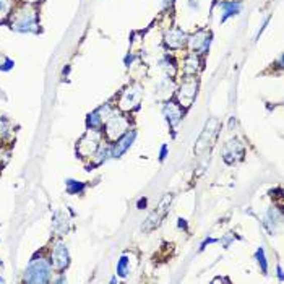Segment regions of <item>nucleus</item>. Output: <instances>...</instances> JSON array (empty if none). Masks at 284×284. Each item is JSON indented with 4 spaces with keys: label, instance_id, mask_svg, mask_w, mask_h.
<instances>
[{
    "label": "nucleus",
    "instance_id": "obj_1",
    "mask_svg": "<svg viewBox=\"0 0 284 284\" xmlns=\"http://www.w3.org/2000/svg\"><path fill=\"white\" fill-rule=\"evenodd\" d=\"M218 132H220V120L218 119H209L206 122L205 128L198 138V141L195 145V153L196 155H203V153L209 151V148L213 147V143L216 141Z\"/></svg>",
    "mask_w": 284,
    "mask_h": 284
},
{
    "label": "nucleus",
    "instance_id": "obj_2",
    "mask_svg": "<svg viewBox=\"0 0 284 284\" xmlns=\"http://www.w3.org/2000/svg\"><path fill=\"white\" fill-rule=\"evenodd\" d=\"M50 269L52 268H50V265L46 260L36 258L31 261L30 266H28L25 279L28 282H47L50 276Z\"/></svg>",
    "mask_w": 284,
    "mask_h": 284
},
{
    "label": "nucleus",
    "instance_id": "obj_3",
    "mask_svg": "<svg viewBox=\"0 0 284 284\" xmlns=\"http://www.w3.org/2000/svg\"><path fill=\"white\" fill-rule=\"evenodd\" d=\"M127 128H128V120L123 115L112 114L106 120V133L111 140H120L127 133Z\"/></svg>",
    "mask_w": 284,
    "mask_h": 284
},
{
    "label": "nucleus",
    "instance_id": "obj_4",
    "mask_svg": "<svg viewBox=\"0 0 284 284\" xmlns=\"http://www.w3.org/2000/svg\"><path fill=\"white\" fill-rule=\"evenodd\" d=\"M171 201H172V195H166L164 198L159 201L158 208L148 216L147 223H145V226H143L145 231H151V229H155V228H158L159 224H161V221L164 220V216L167 215V211H169Z\"/></svg>",
    "mask_w": 284,
    "mask_h": 284
},
{
    "label": "nucleus",
    "instance_id": "obj_5",
    "mask_svg": "<svg viewBox=\"0 0 284 284\" xmlns=\"http://www.w3.org/2000/svg\"><path fill=\"white\" fill-rule=\"evenodd\" d=\"M141 94H143V90L140 85L130 86V88H127L122 93L120 101H119V107L123 109V111H132V109H135L138 104H140Z\"/></svg>",
    "mask_w": 284,
    "mask_h": 284
},
{
    "label": "nucleus",
    "instance_id": "obj_6",
    "mask_svg": "<svg viewBox=\"0 0 284 284\" xmlns=\"http://www.w3.org/2000/svg\"><path fill=\"white\" fill-rule=\"evenodd\" d=\"M177 94H179V103H180L179 106L180 107H188L193 103V99L196 96V82L193 78L185 80V82L180 85Z\"/></svg>",
    "mask_w": 284,
    "mask_h": 284
},
{
    "label": "nucleus",
    "instance_id": "obj_7",
    "mask_svg": "<svg viewBox=\"0 0 284 284\" xmlns=\"http://www.w3.org/2000/svg\"><path fill=\"white\" fill-rule=\"evenodd\" d=\"M98 147H99V133L96 130H90V132L80 140L78 151L82 153L83 156H91L96 153Z\"/></svg>",
    "mask_w": 284,
    "mask_h": 284
},
{
    "label": "nucleus",
    "instance_id": "obj_8",
    "mask_svg": "<svg viewBox=\"0 0 284 284\" xmlns=\"http://www.w3.org/2000/svg\"><path fill=\"white\" fill-rule=\"evenodd\" d=\"M242 156H244V147L239 140H231L226 143V147L223 148V158L228 164L236 163L237 159H240Z\"/></svg>",
    "mask_w": 284,
    "mask_h": 284
},
{
    "label": "nucleus",
    "instance_id": "obj_9",
    "mask_svg": "<svg viewBox=\"0 0 284 284\" xmlns=\"http://www.w3.org/2000/svg\"><path fill=\"white\" fill-rule=\"evenodd\" d=\"M34 25H36L34 12L30 9H25L18 13L15 23H13V28H15V30H20V31H26V30H31Z\"/></svg>",
    "mask_w": 284,
    "mask_h": 284
},
{
    "label": "nucleus",
    "instance_id": "obj_10",
    "mask_svg": "<svg viewBox=\"0 0 284 284\" xmlns=\"http://www.w3.org/2000/svg\"><path fill=\"white\" fill-rule=\"evenodd\" d=\"M52 265L57 269H63L68 265V252H67V247H65L62 242L57 244L52 252Z\"/></svg>",
    "mask_w": 284,
    "mask_h": 284
},
{
    "label": "nucleus",
    "instance_id": "obj_11",
    "mask_svg": "<svg viewBox=\"0 0 284 284\" xmlns=\"http://www.w3.org/2000/svg\"><path fill=\"white\" fill-rule=\"evenodd\" d=\"M187 41V36L185 33H182L180 30H172L166 34V44L172 47V49H179L185 44Z\"/></svg>",
    "mask_w": 284,
    "mask_h": 284
},
{
    "label": "nucleus",
    "instance_id": "obj_12",
    "mask_svg": "<svg viewBox=\"0 0 284 284\" xmlns=\"http://www.w3.org/2000/svg\"><path fill=\"white\" fill-rule=\"evenodd\" d=\"M182 114H184V111H182V107L179 104L167 103L164 106V115H166V119L169 120L171 125H176V123L182 119Z\"/></svg>",
    "mask_w": 284,
    "mask_h": 284
},
{
    "label": "nucleus",
    "instance_id": "obj_13",
    "mask_svg": "<svg viewBox=\"0 0 284 284\" xmlns=\"http://www.w3.org/2000/svg\"><path fill=\"white\" fill-rule=\"evenodd\" d=\"M188 42H190V47L193 50H205L209 44V33L206 31L196 33L195 36H192V38L188 39Z\"/></svg>",
    "mask_w": 284,
    "mask_h": 284
},
{
    "label": "nucleus",
    "instance_id": "obj_14",
    "mask_svg": "<svg viewBox=\"0 0 284 284\" xmlns=\"http://www.w3.org/2000/svg\"><path fill=\"white\" fill-rule=\"evenodd\" d=\"M135 138V133L132 132V133H125V136L122 138V140L117 143V147H115V150H114V155L115 156H120L123 151H125L130 145H132V140Z\"/></svg>",
    "mask_w": 284,
    "mask_h": 284
},
{
    "label": "nucleus",
    "instance_id": "obj_15",
    "mask_svg": "<svg viewBox=\"0 0 284 284\" xmlns=\"http://www.w3.org/2000/svg\"><path fill=\"white\" fill-rule=\"evenodd\" d=\"M198 67H200L198 57H196V55H190V57L187 59V62H185V74L195 75V72L198 70Z\"/></svg>",
    "mask_w": 284,
    "mask_h": 284
},
{
    "label": "nucleus",
    "instance_id": "obj_16",
    "mask_svg": "<svg viewBox=\"0 0 284 284\" xmlns=\"http://www.w3.org/2000/svg\"><path fill=\"white\" fill-rule=\"evenodd\" d=\"M221 7H223V10H224V18L223 20H226V18L231 17V15H236V13L239 12V9H240L239 4H223Z\"/></svg>",
    "mask_w": 284,
    "mask_h": 284
},
{
    "label": "nucleus",
    "instance_id": "obj_17",
    "mask_svg": "<svg viewBox=\"0 0 284 284\" xmlns=\"http://www.w3.org/2000/svg\"><path fill=\"white\" fill-rule=\"evenodd\" d=\"M10 135V127L4 119H0V140H4L5 136Z\"/></svg>",
    "mask_w": 284,
    "mask_h": 284
},
{
    "label": "nucleus",
    "instance_id": "obj_18",
    "mask_svg": "<svg viewBox=\"0 0 284 284\" xmlns=\"http://www.w3.org/2000/svg\"><path fill=\"white\" fill-rule=\"evenodd\" d=\"M10 10V0H0V18H4Z\"/></svg>",
    "mask_w": 284,
    "mask_h": 284
},
{
    "label": "nucleus",
    "instance_id": "obj_19",
    "mask_svg": "<svg viewBox=\"0 0 284 284\" xmlns=\"http://www.w3.org/2000/svg\"><path fill=\"white\" fill-rule=\"evenodd\" d=\"M117 271H119V274H122V276L127 274V257H122V258H120V263H119V266H117Z\"/></svg>",
    "mask_w": 284,
    "mask_h": 284
},
{
    "label": "nucleus",
    "instance_id": "obj_20",
    "mask_svg": "<svg viewBox=\"0 0 284 284\" xmlns=\"http://www.w3.org/2000/svg\"><path fill=\"white\" fill-rule=\"evenodd\" d=\"M257 255H258V258H260L258 261H261V269H263V271H266V263H265V257H263V250H261V249H260V250L257 252Z\"/></svg>",
    "mask_w": 284,
    "mask_h": 284
},
{
    "label": "nucleus",
    "instance_id": "obj_21",
    "mask_svg": "<svg viewBox=\"0 0 284 284\" xmlns=\"http://www.w3.org/2000/svg\"><path fill=\"white\" fill-rule=\"evenodd\" d=\"M28 2H38V0H28Z\"/></svg>",
    "mask_w": 284,
    "mask_h": 284
}]
</instances>
